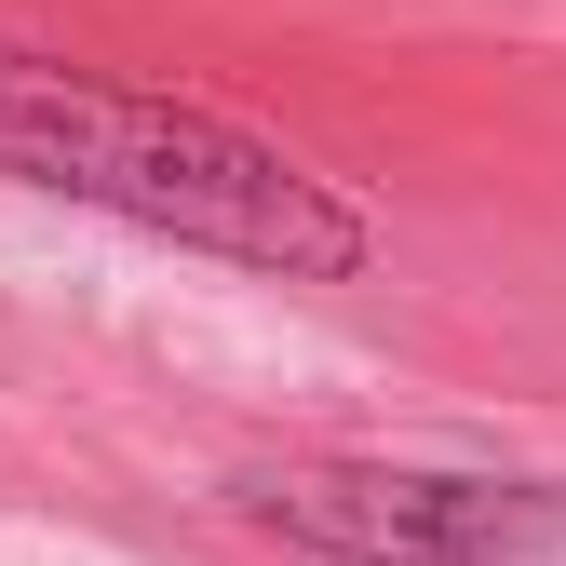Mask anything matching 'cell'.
Masks as SVG:
<instances>
[{
    "label": "cell",
    "instance_id": "obj_2",
    "mask_svg": "<svg viewBox=\"0 0 566 566\" xmlns=\"http://www.w3.org/2000/svg\"><path fill=\"white\" fill-rule=\"evenodd\" d=\"M243 513L324 566H566V485L446 459H270Z\"/></svg>",
    "mask_w": 566,
    "mask_h": 566
},
{
    "label": "cell",
    "instance_id": "obj_1",
    "mask_svg": "<svg viewBox=\"0 0 566 566\" xmlns=\"http://www.w3.org/2000/svg\"><path fill=\"white\" fill-rule=\"evenodd\" d=\"M0 176L95 202V217L230 256V270H283V283H350L378 256V217L337 176H311L297 149H270L256 122L163 95V82H108L67 54H14L0 41Z\"/></svg>",
    "mask_w": 566,
    "mask_h": 566
}]
</instances>
